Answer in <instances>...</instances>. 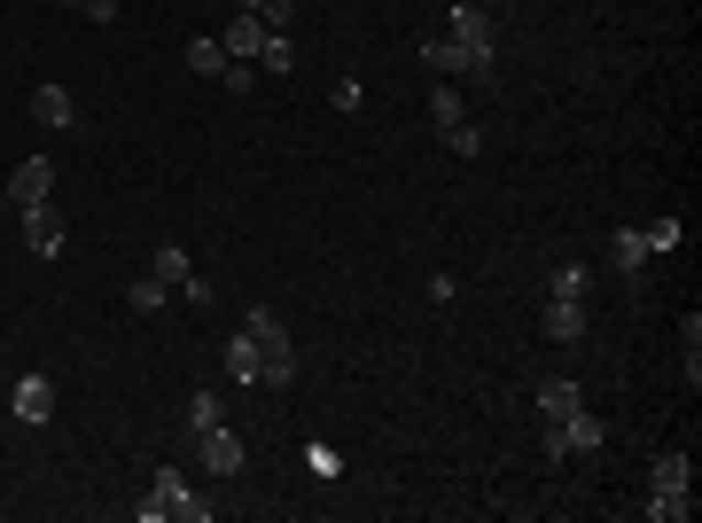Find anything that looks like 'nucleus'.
I'll use <instances>...</instances> for the list:
<instances>
[{"label":"nucleus","mask_w":702,"mask_h":523,"mask_svg":"<svg viewBox=\"0 0 702 523\" xmlns=\"http://www.w3.org/2000/svg\"><path fill=\"white\" fill-rule=\"evenodd\" d=\"M266 24H257V9H250V0H242V9H234V24L219 32V47H227V63H257V55H266Z\"/></svg>","instance_id":"nucleus-4"},{"label":"nucleus","mask_w":702,"mask_h":523,"mask_svg":"<svg viewBox=\"0 0 702 523\" xmlns=\"http://www.w3.org/2000/svg\"><path fill=\"white\" fill-rule=\"evenodd\" d=\"M305 461H312V477H343V454H328V446H312Z\"/></svg>","instance_id":"nucleus-28"},{"label":"nucleus","mask_w":702,"mask_h":523,"mask_svg":"<svg viewBox=\"0 0 702 523\" xmlns=\"http://www.w3.org/2000/svg\"><path fill=\"white\" fill-rule=\"evenodd\" d=\"M47 188H55V164H47V156H24V164L9 172V204H17V211H40Z\"/></svg>","instance_id":"nucleus-5"},{"label":"nucleus","mask_w":702,"mask_h":523,"mask_svg":"<svg viewBox=\"0 0 702 523\" xmlns=\"http://www.w3.org/2000/svg\"><path fill=\"white\" fill-rule=\"evenodd\" d=\"M188 70L219 78V70H227V47H219V40H188Z\"/></svg>","instance_id":"nucleus-19"},{"label":"nucleus","mask_w":702,"mask_h":523,"mask_svg":"<svg viewBox=\"0 0 702 523\" xmlns=\"http://www.w3.org/2000/svg\"><path fill=\"white\" fill-rule=\"evenodd\" d=\"M9 406H17V422H47V414H55V383H47V375H17Z\"/></svg>","instance_id":"nucleus-8"},{"label":"nucleus","mask_w":702,"mask_h":523,"mask_svg":"<svg viewBox=\"0 0 702 523\" xmlns=\"http://www.w3.org/2000/svg\"><path fill=\"white\" fill-rule=\"evenodd\" d=\"M32 118L55 126V133H70V126H78V102L63 95V86H32Z\"/></svg>","instance_id":"nucleus-9"},{"label":"nucleus","mask_w":702,"mask_h":523,"mask_svg":"<svg viewBox=\"0 0 702 523\" xmlns=\"http://www.w3.org/2000/svg\"><path fill=\"white\" fill-rule=\"evenodd\" d=\"M640 235H648V250H679L687 227H679V219H656V227H640Z\"/></svg>","instance_id":"nucleus-26"},{"label":"nucleus","mask_w":702,"mask_h":523,"mask_svg":"<svg viewBox=\"0 0 702 523\" xmlns=\"http://www.w3.org/2000/svg\"><path fill=\"white\" fill-rule=\"evenodd\" d=\"M125 305H133V313H164V282H156V274L125 282Z\"/></svg>","instance_id":"nucleus-20"},{"label":"nucleus","mask_w":702,"mask_h":523,"mask_svg":"<svg viewBox=\"0 0 702 523\" xmlns=\"http://www.w3.org/2000/svg\"><path fill=\"white\" fill-rule=\"evenodd\" d=\"M687 484H694V461L687 454H656L648 461V492H687Z\"/></svg>","instance_id":"nucleus-13"},{"label":"nucleus","mask_w":702,"mask_h":523,"mask_svg":"<svg viewBox=\"0 0 702 523\" xmlns=\"http://www.w3.org/2000/svg\"><path fill=\"white\" fill-rule=\"evenodd\" d=\"M196 461H204L211 477H234V469H242V438H234L227 422H211V429H196Z\"/></svg>","instance_id":"nucleus-6"},{"label":"nucleus","mask_w":702,"mask_h":523,"mask_svg":"<svg viewBox=\"0 0 702 523\" xmlns=\"http://www.w3.org/2000/svg\"><path fill=\"white\" fill-rule=\"evenodd\" d=\"M446 141H453V156H476V149H484V133H476L469 118H461V126H446Z\"/></svg>","instance_id":"nucleus-25"},{"label":"nucleus","mask_w":702,"mask_h":523,"mask_svg":"<svg viewBox=\"0 0 702 523\" xmlns=\"http://www.w3.org/2000/svg\"><path fill=\"white\" fill-rule=\"evenodd\" d=\"M250 78H257V63H227V70H219L227 95H250Z\"/></svg>","instance_id":"nucleus-27"},{"label":"nucleus","mask_w":702,"mask_h":523,"mask_svg":"<svg viewBox=\"0 0 702 523\" xmlns=\"http://www.w3.org/2000/svg\"><path fill=\"white\" fill-rule=\"evenodd\" d=\"M608 258H617V274H640L656 250H648V235H640V227H617V235H608Z\"/></svg>","instance_id":"nucleus-11"},{"label":"nucleus","mask_w":702,"mask_h":523,"mask_svg":"<svg viewBox=\"0 0 702 523\" xmlns=\"http://www.w3.org/2000/svg\"><path fill=\"white\" fill-rule=\"evenodd\" d=\"M257 375H266V352H257V344H250V328H242V336L227 344V383H242V391H250Z\"/></svg>","instance_id":"nucleus-10"},{"label":"nucleus","mask_w":702,"mask_h":523,"mask_svg":"<svg viewBox=\"0 0 702 523\" xmlns=\"http://www.w3.org/2000/svg\"><path fill=\"white\" fill-rule=\"evenodd\" d=\"M250 344L266 352V391H289L297 383V344H289V328H282V313H266V305H250Z\"/></svg>","instance_id":"nucleus-2"},{"label":"nucleus","mask_w":702,"mask_h":523,"mask_svg":"<svg viewBox=\"0 0 702 523\" xmlns=\"http://www.w3.org/2000/svg\"><path fill=\"white\" fill-rule=\"evenodd\" d=\"M63 242H70V235H63V211H47V204L24 211V250H32V258H63Z\"/></svg>","instance_id":"nucleus-7"},{"label":"nucleus","mask_w":702,"mask_h":523,"mask_svg":"<svg viewBox=\"0 0 702 523\" xmlns=\"http://www.w3.org/2000/svg\"><path fill=\"white\" fill-rule=\"evenodd\" d=\"M250 9H257V24H266V32H289V0H250Z\"/></svg>","instance_id":"nucleus-24"},{"label":"nucleus","mask_w":702,"mask_h":523,"mask_svg":"<svg viewBox=\"0 0 702 523\" xmlns=\"http://www.w3.org/2000/svg\"><path fill=\"white\" fill-rule=\"evenodd\" d=\"M63 9H86V0H63Z\"/></svg>","instance_id":"nucleus-30"},{"label":"nucleus","mask_w":702,"mask_h":523,"mask_svg":"<svg viewBox=\"0 0 702 523\" xmlns=\"http://www.w3.org/2000/svg\"><path fill=\"white\" fill-rule=\"evenodd\" d=\"M429 118H437V133H446V126H461V118H469V110H461V95H453L446 78H437V95H429Z\"/></svg>","instance_id":"nucleus-18"},{"label":"nucleus","mask_w":702,"mask_h":523,"mask_svg":"<svg viewBox=\"0 0 702 523\" xmlns=\"http://www.w3.org/2000/svg\"><path fill=\"white\" fill-rule=\"evenodd\" d=\"M78 17H95V24H118V0H86Z\"/></svg>","instance_id":"nucleus-29"},{"label":"nucleus","mask_w":702,"mask_h":523,"mask_svg":"<svg viewBox=\"0 0 702 523\" xmlns=\"http://www.w3.org/2000/svg\"><path fill=\"white\" fill-rule=\"evenodd\" d=\"M149 492L164 500V515H172V523H211V500H196L180 469H156V477H149Z\"/></svg>","instance_id":"nucleus-3"},{"label":"nucleus","mask_w":702,"mask_h":523,"mask_svg":"<svg viewBox=\"0 0 702 523\" xmlns=\"http://www.w3.org/2000/svg\"><path fill=\"white\" fill-rule=\"evenodd\" d=\"M446 40L469 55V78L476 86H500V47H492V17L476 9V0H453L446 9Z\"/></svg>","instance_id":"nucleus-1"},{"label":"nucleus","mask_w":702,"mask_h":523,"mask_svg":"<svg viewBox=\"0 0 702 523\" xmlns=\"http://www.w3.org/2000/svg\"><path fill=\"white\" fill-rule=\"evenodd\" d=\"M648 515H656V523H687V515H694V484H687V492H648Z\"/></svg>","instance_id":"nucleus-17"},{"label":"nucleus","mask_w":702,"mask_h":523,"mask_svg":"<svg viewBox=\"0 0 702 523\" xmlns=\"http://www.w3.org/2000/svg\"><path fill=\"white\" fill-rule=\"evenodd\" d=\"M257 70H297V47H289V32H274V40H266V55H257Z\"/></svg>","instance_id":"nucleus-22"},{"label":"nucleus","mask_w":702,"mask_h":523,"mask_svg":"<svg viewBox=\"0 0 702 523\" xmlns=\"http://www.w3.org/2000/svg\"><path fill=\"white\" fill-rule=\"evenodd\" d=\"M585 290H593V266H578V258L555 266V297H585Z\"/></svg>","instance_id":"nucleus-21"},{"label":"nucleus","mask_w":702,"mask_h":523,"mask_svg":"<svg viewBox=\"0 0 702 523\" xmlns=\"http://www.w3.org/2000/svg\"><path fill=\"white\" fill-rule=\"evenodd\" d=\"M149 274H156L164 290H180V282H188V250H180V242H156V250H149Z\"/></svg>","instance_id":"nucleus-16"},{"label":"nucleus","mask_w":702,"mask_h":523,"mask_svg":"<svg viewBox=\"0 0 702 523\" xmlns=\"http://www.w3.org/2000/svg\"><path fill=\"white\" fill-rule=\"evenodd\" d=\"M578 406H585V399H578L570 375H547V383H539V414H547V422H562V414H578Z\"/></svg>","instance_id":"nucleus-14"},{"label":"nucleus","mask_w":702,"mask_h":523,"mask_svg":"<svg viewBox=\"0 0 702 523\" xmlns=\"http://www.w3.org/2000/svg\"><path fill=\"white\" fill-rule=\"evenodd\" d=\"M421 63H429V70H437V78H469V55H461V47H453V40H437V32H429V40H421Z\"/></svg>","instance_id":"nucleus-15"},{"label":"nucleus","mask_w":702,"mask_h":523,"mask_svg":"<svg viewBox=\"0 0 702 523\" xmlns=\"http://www.w3.org/2000/svg\"><path fill=\"white\" fill-rule=\"evenodd\" d=\"M547 336H555V344H578V336H585V297H555V305H547Z\"/></svg>","instance_id":"nucleus-12"},{"label":"nucleus","mask_w":702,"mask_h":523,"mask_svg":"<svg viewBox=\"0 0 702 523\" xmlns=\"http://www.w3.org/2000/svg\"><path fill=\"white\" fill-rule=\"evenodd\" d=\"M219 422V391H188V429H211Z\"/></svg>","instance_id":"nucleus-23"}]
</instances>
